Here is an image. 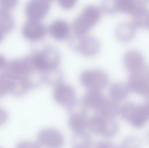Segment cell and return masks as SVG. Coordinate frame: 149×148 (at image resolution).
Here are the masks:
<instances>
[{
	"label": "cell",
	"instance_id": "obj_1",
	"mask_svg": "<svg viewBox=\"0 0 149 148\" xmlns=\"http://www.w3.org/2000/svg\"><path fill=\"white\" fill-rule=\"evenodd\" d=\"M82 100L86 107L99 114L113 117L120 112L117 101L111 98L106 97L99 90L89 89Z\"/></svg>",
	"mask_w": 149,
	"mask_h": 148
},
{
	"label": "cell",
	"instance_id": "obj_2",
	"mask_svg": "<svg viewBox=\"0 0 149 148\" xmlns=\"http://www.w3.org/2000/svg\"><path fill=\"white\" fill-rule=\"evenodd\" d=\"M149 108L147 103L137 105L132 103L125 104L120 112L123 118L133 126L140 127L149 119Z\"/></svg>",
	"mask_w": 149,
	"mask_h": 148
},
{
	"label": "cell",
	"instance_id": "obj_3",
	"mask_svg": "<svg viewBox=\"0 0 149 148\" xmlns=\"http://www.w3.org/2000/svg\"><path fill=\"white\" fill-rule=\"evenodd\" d=\"M87 125L92 132L107 137L113 136L118 130V125L113 117L99 114L92 117Z\"/></svg>",
	"mask_w": 149,
	"mask_h": 148
},
{
	"label": "cell",
	"instance_id": "obj_4",
	"mask_svg": "<svg viewBox=\"0 0 149 148\" xmlns=\"http://www.w3.org/2000/svg\"><path fill=\"white\" fill-rule=\"evenodd\" d=\"M100 14L95 6H87L74 20L72 24L74 31L77 34L84 35L97 22Z\"/></svg>",
	"mask_w": 149,
	"mask_h": 148
},
{
	"label": "cell",
	"instance_id": "obj_5",
	"mask_svg": "<svg viewBox=\"0 0 149 148\" xmlns=\"http://www.w3.org/2000/svg\"><path fill=\"white\" fill-rule=\"evenodd\" d=\"M32 57L36 67L42 72L56 68L60 59L58 51L47 45L37 51Z\"/></svg>",
	"mask_w": 149,
	"mask_h": 148
},
{
	"label": "cell",
	"instance_id": "obj_6",
	"mask_svg": "<svg viewBox=\"0 0 149 148\" xmlns=\"http://www.w3.org/2000/svg\"><path fill=\"white\" fill-rule=\"evenodd\" d=\"M149 69L147 66L130 73L127 84L130 90L147 96L149 95Z\"/></svg>",
	"mask_w": 149,
	"mask_h": 148
},
{
	"label": "cell",
	"instance_id": "obj_7",
	"mask_svg": "<svg viewBox=\"0 0 149 148\" xmlns=\"http://www.w3.org/2000/svg\"><path fill=\"white\" fill-rule=\"evenodd\" d=\"M70 41V45L74 50L86 56H94L100 49L99 41L93 37L76 34Z\"/></svg>",
	"mask_w": 149,
	"mask_h": 148
},
{
	"label": "cell",
	"instance_id": "obj_8",
	"mask_svg": "<svg viewBox=\"0 0 149 148\" xmlns=\"http://www.w3.org/2000/svg\"><path fill=\"white\" fill-rule=\"evenodd\" d=\"M81 84L89 89L97 90L104 88L109 80L107 74L97 70H88L83 72L80 76Z\"/></svg>",
	"mask_w": 149,
	"mask_h": 148
},
{
	"label": "cell",
	"instance_id": "obj_9",
	"mask_svg": "<svg viewBox=\"0 0 149 148\" xmlns=\"http://www.w3.org/2000/svg\"><path fill=\"white\" fill-rule=\"evenodd\" d=\"M38 145L50 148H59L64 142L63 136L59 131L47 128L41 130L37 136Z\"/></svg>",
	"mask_w": 149,
	"mask_h": 148
},
{
	"label": "cell",
	"instance_id": "obj_10",
	"mask_svg": "<svg viewBox=\"0 0 149 148\" xmlns=\"http://www.w3.org/2000/svg\"><path fill=\"white\" fill-rule=\"evenodd\" d=\"M50 3L47 0H30L25 8L29 20L40 21L44 18L49 10Z\"/></svg>",
	"mask_w": 149,
	"mask_h": 148
},
{
	"label": "cell",
	"instance_id": "obj_11",
	"mask_svg": "<svg viewBox=\"0 0 149 148\" xmlns=\"http://www.w3.org/2000/svg\"><path fill=\"white\" fill-rule=\"evenodd\" d=\"M56 86L54 92V97L58 103L67 107L76 99L75 91L70 86L60 84Z\"/></svg>",
	"mask_w": 149,
	"mask_h": 148
},
{
	"label": "cell",
	"instance_id": "obj_12",
	"mask_svg": "<svg viewBox=\"0 0 149 148\" xmlns=\"http://www.w3.org/2000/svg\"><path fill=\"white\" fill-rule=\"evenodd\" d=\"M24 36L32 41H38L46 35L47 30L40 21L29 20L24 25L22 29Z\"/></svg>",
	"mask_w": 149,
	"mask_h": 148
},
{
	"label": "cell",
	"instance_id": "obj_13",
	"mask_svg": "<svg viewBox=\"0 0 149 148\" xmlns=\"http://www.w3.org/2000/svg\"><path fill=\"white\" fill-rule=\"evenodd\" d=\"M123 61L126 68L130 73L138 70L145 65L143 55L136 50L127 52L124 55Z\"/></svg>",
	"mask_w": 149,
	"mask_h": 148
},
{
	"label": "cell",
	"instance_id": "obj_14",
	"mask_svg": "<svg viewBox=\"0 0 149 148\" xmlns=\"http://www.w3.org/2000/svg\"><path fill=\"white\" fill-rule=\"evenodd\" d=\"M51 36L55 39L61 41L68 36L70 28L68 24L65 21L58 20L53 22L49 29Z\"/></svg>",
	"mask_w": 149,
	"mask_h": 148
},
{
	"label": "cell",
	"instance_id": "obj_15",
	"mask_svg": "<svg viewBox=\"0 0 149 148\" xmlns=\"http://www.w3.org/2000/svg\"><path fill=\"white\" fill-rule=\"evenodd\" d=\"M131 14L133 16V23L136 27L148 28L149 13L144 5L137 3Z\"/></svg>",
	"mask_w": 149,
	"mask_h": 148
},
{
	"label": "cell",
	"instance_id": "obj_16",
	"mask_svg": "<svg viewBox=\"0 0 149 148\" xmlns=\"http://www.w3.org/2000/svg\"><path fill=\"white\" fill-rule=\"evenodd\" d=\"M136 31V27L133 23L123 22L119 25L116 30V35L117 39L124 42L131 40L134 37Z\"/></svg>",
	"mask_w": 149,
	"mask_h": 148
},
{
	"label": "cell",
	"instance_id": "obj_17",
	"mask_svg": "<svg viewBox=\"0 0 149 148\" xmlns=\"http://www.w3.org/2000/svg\"><path fill=\"white\" fill-rule=\"evenodd\" d=\"M130 89L127 84L118 82L113 84L110 89L111 98L116 101L125 98L128 96Z\"/></svg>",
	"mask_w": 149,
	"mask_h": 148
},
{
	"label": "cell",
	"instance_id": "obj_18",
	"mask_svg": "<svg viewBox=\"0 0 149 148\" xmlns=\"http://www.w3.org/2000/svg\"><path fill=\"white\" fill-rule=\"evenodd\" d=\"M43 77L44 83L51 86H56L61 84L63 75L56 67L44 72Z\"/></svg>",
	"mask_w": 149,
	"mask_h": 148
},
{
	"label": "cell",
	"instance_id": "obj_19",
	"mask_svg": "<svg viewBox=\"0 0 149 148\" xmlns=\"http://www.w3.org/2000/svg\"><path fill=\"white\" fill-rule=\"evenodd\" d=\"M14 22L11 14L7 10L0 8V31L7 32L14 27Z\"/></svg>",
	"mask_w": 149,
	"mask_h": 148
},
{
	"label": "cell",
	"instance_id": "obj_20",
	"mask_svg": "<svg viewBox=\"0 0 149 148\" xmlns=\"http://www.w3.org/2000/svg\"><path fill=\"white\" fill-rule=\"evenodd\" d=\"M86 116H70L68 125L70 128L75 132L83 131L87 124Z\"/></svg>",
	"mask_w": 149,
	"mask_h": 148
},
{
	"label": "cell",
	"instance_id": "obj_21",
	"mask_svg": "<svg viewBox=\"0 0 149 148\" xmlns=\"http://www.w3.org/2000/svg\"><path fill=\"white\" fill-rule=\"evenodd\" d=\"M72 142L75 148L88 147L91 143L89 136L84 131L75 132L72 136Z\"/></svg>",
	"mask_w": 149,
	"mask_h": 148
},
{
	"label": "cell",
	"instance_id": "obj_22",
	"mask_svg": "<svg viewBox=\"0 0 149 148\" xmlns=\"http://www.w3.org/2000/svg\"><path fill=\"white\" fill-rule=\"evenodd\" d=\"M67 107L70 116H86V107L83 103L82 100L80 101L76 99Z\"/></svg>",
	"mask_w": 149,
	"mask_h": 148
},
{
	"label": "cell",
	"instance_id": "obj_23",
	"mask_svg": "<svg viewBox=\"0 0 149 148\" xmlns=\"http://www.w3.org/2000/svg\"><path fill=\"white\" fill-rule=\"evenodd\" d=\"M117 11L132 13L136 4L135 0H116Z\"/></svg>",
	"mask_w": 149,
	"mask_h": 148
},
{
	"label": "cell",
	"instance_id": "obj_24",
	"mask_svg": "<svg viewBox=\"0 0 149 148\" xmlns=\"http://www.w3.org/2000/svg\"><path fill=\"white\" fill-rule=\"evenodd\" d=\"M24 80L11 83L10 90L14 95L21 96L25 94L29 89Z\"/></svg>",
	"mask_w": 149,
	"mask_h": 148
},
{
	"label": "cell",
	"instance_id": "obj_25",
	"mask_svg": "<svg viewBox=\"0 0 149 148\" xmlns=\"http://www.w3.org/2000/svg\"><path fill=\"white\" fill-rule=\"evenodd\" d=\"M102 7L104 12L108 14H113L117 11L116 0H103Z\"/></svg>",
	"mask_w": 149,
	"mask_h": 148
},
{
	"label": "cell",
	"instance_id": "obj_26",
	"mask_svg": "<svg viewBox=\"0 0 149 148\" xmlns=\"http://www.w3.org/2000/svg\"><path fill=\"white\" fill-rule=\"evenodd\" d=\"M10 84L7 80L0 78V97L4 96L10 90Z\"/></svg>",
	"mask_w": 149,
	"mask_h": 148
},
{
	"label": "cell",
	"instance_id": "obj_27",
	"mask_svg": "<svg viewBox=\"0 0 149 148\" xmlns=\"http://www.w3.org/2000/svg\"><path fill=\"white\" fill-rule=\"evenodd\" d=\"M17 3V0H0V6L7 10L13 9Z\"/></svg>",
	"mask_w": 149,
	"mask_h": 148
},
{
	"label": "cell",
	"instance_id": "obj_28",
	"mask_svg": "<svg viewBox=\"0 0 149 148\" xmlns=\"http://www.w3.org/2000/svg\"><path fill=\"white\" fill-rule=\"evenodd\" d=\"M77 0H58L61 7L65 9L72 8L76 4Z\"/></svg>",
	"mask_w": 149,
	"mask_h": 148
},
{
	"label": "cell",
	"instance_id": "obj_29",
	"mask_svg": "<svg viewBox=\"0 0 149 148\" xmlns=\"http://www.w3.org/2000/svg\"><path fill=\"white\" fill-rule=\"evenodd\" d=\"M7 118V115L6 112L0 108V125L4 123L6 121Z\"/></svg>",
	"mask_w": 149,
	"mask_h": 148
},
{
	"label": "cell",
	"instance_id": "obj_30",
	"mask_svg": "<svg viewBox=\"0 0 149 148\" xmlns=\"http://www.w3.org/2000/svg\"><path fill=\"white\" fill-rule=\"evenodd\" d=\"M6 61L4 57L0 55V68L4 66L5 64Z\"/></svg>",
	"mask_w": 149,
	"mask_h": 148
},
{
	"label": "cell",
	"instance_id": "obj_31",
	"mask_svg": "<svg viewBox=\"0 0 149 148\" xmlns=\"http://www.w3.org/2000/svg\"><path fill=\"white\" fill-rule=\"evenodd\" d=\"M138 3L144 5L148 2V0H135Z\"/></svg>",
	"mask_w": 149,
	"mask_h": 148
},
{
	"label": "cell",
	"instance_id": "obj_32",
	"mask_svg": "<svg viewBox=\"0 0 149 148\" xmlns=\"http://www.w3.org/2000/svg\"><path fill=\"white\" fill-rule=\"evenodd\" d=\"M47 0L50 2V1L52 0Z\"/></svg>",
	"mask_w": 149,
	"mask_h": 148
}]
</instances>
